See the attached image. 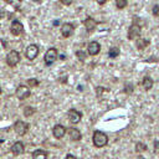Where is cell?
<instances>
[{
    "label": "cell",
    "instance_id": "cell-1",
    "mask_svg": "<svg viewBox=\"0 0 159 159\" xmlns=\"http://www.w3.org/2000/svg\"><path fill=\"white\" fill-rule=\"evenodd\" d=\"M93 144L97 148H102L108 143V135L101 130H94L93 132V137H92Z\"/></svg>",
    "mask_w": 159,
    "mask_h": 159
},
{
    "label": "cell",
    "instance_id": "cell-2",
    "mask_svg": "<svg viewBox=\"0 0 159 159\" xmlns=\"http://www.w3.org/2000/svg\"><path fill=\"white\" fill-rule=\"evenodd\" d=\"M140 31H142L140 25L137 24V22H133L128 29V35H127L128 40H137L139 37V35H140Z\"/></svg>",
    "mask_w": 159,
    "mask_h": 159
},
{
    "label": "cell",
    "instance_id": "cell-3",
    "mask_svg": "<svg viewBox=\"0 0 159 159\" xmlns=\"http://www.w3.org/2000/svg\"><path fill=\"white\" fill-rule=\"evenodd\" d=\"M43 60H45L46 66H51V65L57 60V48H55V47L48 48V50L46 51V53H45Z\"/></svg>",
    "mask_w": 159,
    "mask_h": 159
},
{
    "label": "cell",
    "instance_id": "cell-4",
    "mask_svg": "<svg viewBox=\"0 0 159 159\" xmlns=\"http://www.w3.org/2000/svg\"><path fill=\"white\" fill-rule=\"evenodd\" d=\"M20 62V53L15 50H11L6 56V63L10 67H15Z\"/></svg>",
    "mask_w": 159,
    "mask_h": 159
},
{
    "label": "cell",
    "instance_id": "cell-5",
    "mask_svg": "<svg viewBox=\"0 0 159 159\" xmlns=\"http://www.w3.org/2000/svg\"><path fill=\"white\" fill-rule=\"evenodd\" d=\"M10 32L12 36H20L24 34V25L19 21V20H12L11 25H10Z\"/></svg>",
    "mask_w": 159,
    "mask_h": 159
},
{
    "label": "cell",
    "instance_id": "cell-6",
    "mask_svg": "<svg viewBox=\"0 0 159 159\" xmlns=\"http://www.w3.org/2000/svg\"><path fill=\"white\" fill-rule=\"evenodd\" d=\"M15 94H16V97H17L19 99H21V101H22V99L29 98V97H30V94H31V92H30V88H29L27 86L20 84V86L16 88Z\"/></svg>",
    "mask_w": 159,
    "mask_h": 159
},
{
    "label": "cell",
    "instance_id": "cell-7",
    "mask_svg": "<svg viewBox=\"0 0 159 159\" xmlns=\"http://www.w3.org/2000/svg\"><path fill=\"white\" fill-rule=\"evenodd\" d=\"M39 55V46L35 45V43H31L26 47V51H25V56L29 58V60H35Z\"/></svg>",
    "mask_w": 159,
    "mask_h": 159
},
{
    "label": "cell",
    "instance_id": "cell-8",
    "mask_svg": "<svg viewBox=\"0 0 159 159\" xmlns=\"http://www.w3.org/2000/svg\"><path fill=\"white\" fill-rule=\"evenodd\" d=\"M29 129V124L22 122V120H17L15 124H14V130L17 135H25L26 132Z\"/></svg>",
    "mask_w": 159,
    "mask_h": 159
},
{
    "label": "cell",
    "instance_id": "cell-9",
    "mask_svg": "<svg viewBox=\"0 0 159 159\" xmlns=\"http://www.w3.org/2000/svg\"><path fill=\"white\" fill-rule=\"evenodd\" d=\"M67 118H68V120H70L72 124H77V123L81 120V118H82V113H81L80 111L72 108V109L68 111V113H67Z\"/></svg>",
    "mask_w": 159,
    "mask_h": 159
},
{
    "label": "cell",
    "instance_id": "cell-10",
    "mask_svg": "<svg viewBox=\"0 0 159 159\" xmlns=\"http://www.w3.org/2000/svg\"><path fill=\"white\" fill-rule=\"evenodd\" d=\"M66 130H67V128L63 127L62 124H56V125L52 128V134H53V137H55L56 139H61V138L65 137Z\"/></svg>",
    "mask_w": 159,
    "mask_h": 159
},
{
    "label": "cell",
    "instance_id": "cell-11",
    "mask_svg": "<svg viewBox=\"0 0 159 159\" xmlns=\"http://www.w3.org/2000/svg\"><path fill=\"white\" fill-rule=\"evenodd\" d=\"M99 51H101V45H99V42H97V41H92V42L88 43L87 52H88L89 56H96V55L99 53Z\"/></svg>",
    "mask_w": 159,
    "mask_h": 159
},
{
    "label": "cell",
    "instance_id": "cell-12",
    "mask_svg": "<svg viewBox=\"0 0 159 159\" xmlns=\"http://www.w3.org/2000/svg\"><path fill=\"white\" fill-rule=\"evenodd\" d=\"M83 25H84V27H86V30H87V32H92L96 27H97V25H98V22L94 20V19H92V17H86L84 20H83Z\"/></svg>",
    "mask_w": 159,
    "mask_h": 159
},
{
    "label": "cell",
    "instance_id": "cell-13",
    "mask_svg": "<svg viewBox=\"0 0 159 159\" xmlns=\"http://www.w3.org/2000/svg\"><path fill=\"white\" fill-rule=\"evenodd\" d=\"M73 30H75V26L70 22H65L61 26V34H62L63 37H70L73 34Z\"/></svg>",
    "mask_w": 159,
    "mask_h": 159
},
{
    "label": "cell",
    "instance_id": "cell-14",
    "mask_svg": "<svg viewBox=\"0 0 159 159\" xmlns=\"http://www.w3.org/2000/svg\"><path fill=\"white\" fill-rule=\"evenodd\" d=\"M24 149H25V147H24V143H22V142H15V143L11 145V153H12L14 155H20V154H22V153H24Z\"/></svg>",
    "mask_w": 159,
    "mask_h": 159
},
{
    "label": "cell",
    "instance_id": "cell-15",
    "mask_svg": "<svg viewBox=\"0 0 159 159\" xmlns=\"http://www.w3.org/2000/svg\"><path fill=\"white\" fill-rule=\"evenodd\" d=\"M68 129V135L72 140H80L81 139V132L77 128H67Z\"/></svg>",
    "mask_w": 159,
    "mask_h": 159
},
{
    "label": "cell",
    "instance_id": "cell-16",
    "mask_svg": "<svg viewBox=\"0 0 159 159\" xmlns=\"http://www.w3.org/2000/svg\"><path fill=\"white\" fill-rule=\"evenodd\" d=\"M149 43H150V41L148 39H140V37H138L135 40V46H137L138 50H144Z\"/></svg>",
    "mask_w": 159,
    "mask_h": 159
},
{
    "label": "cell",
    "instance_id": "cell-17",
    "mask_svg": "<svg viewBox=\"0 0 159 159\" xmlns=\"http://www.w3.org/2000/svg\"><path fill=\"white\" fill-rule=\"evenodd\" d=\"M142 84H143V87H144V89H145V91H149V89L153 87L154 82H153V80H152L149 76H145V77H143Z\"/></svg>",
    "mask_w": 159,
    "mask_h": 159
},
{
    "label": "cell",
    "instance_id": "cell-18",
    "mask_svg": "<svg viewBox=\"0 0 159 159\" xmlns=\"http://www.w3.org/2000/svg\"><path fill=\"white\" fill-rule=\"evenodd\" d=\"M47 158V153L42 149H37L32 153V159H46Z\"/></svg>",
    "mask_w": 159,
    "mask_h": 159
},
{
    "label": "cell",
    "instance_id": "cell-19",
    "mask_svg": "<svg viewBox=\"0 0 159 159\" xmlns=\"http://www.w3.org/2000/svg\"><path fill=\"white\" fill-rule=\"evenodd\" d=\"M4 1L7 2V4H10L15 10H19L20 6H21V2H22V0H4Z\"/></svg>",
    "mask_w": 159,
    "mask_h": 159
},
{
    "label": "cell",
    "instance_id": "cell-20",
    "mask_svg": "<svg viewBox=\"0 0 159 159\" xmlns=\"http://www.w3.org/2000/svg\"><path fill=\"white\" fill-rule=\"evenodd\" d=\"M118 55H119V48H118V47H111V48H109L108 56H109L111 58H116Z\"/></svg>",
    "mask_w": 159,
    "mask_h": 159
},
{
    "label": "cell",
    "instance_id": "cell-21",
    "mask_svg": "<svg viewBox=\"0 0 159 159\" xmlns=\"http://www.w3.org/2000/svg\"><path fill=\"white\" fill-rule=\"evenodd\" d=\"M145 150H147V145H145L144 143L138 142V143L135 144V152H137V153H142V152H145Z\"/></svg>",
    "mask_w": 159,
    "mask_h": 159
},
{
    "label": "cell",
    "instance_id": "cell-22",
    "mask_svg": "<svg viewBox=\"0 0 159 159\" xmlns=\"http://www.w3.org/2000/svg\"><path fill=\"white\" fill-rule=\"evenodd\" d=\"M127 5H128V0H116V6H117V9H119V10L124 9Z\"/></svg>",
    "mask_w": 159,
    "mask_h": 159
},
{
    "label": "cell",
    "instance_id": "cell-23",
    "mask_svg": "<svg viewBox=\"0 0 159 159\" xmlns=\"http://www.w3.org/2000/svg\"><path fill=\"white\" fill-rule=\"evenodd\" d=\"M34 113H35V108H32V107H30V106L24 108V116H25V117H31Z\"/></svg>",
    "mask_w": 159,
    "mask_h": 159
},
{
    "label": "cell",
    "instance_id": "cell-24",
    "mask_svg": "<svg viewBox=\"0 0 159 159\" xmlns=\"http://www.w3.org/2000/svg\"><path fill=\"white\" fill-rule=\"evenodd\" d=\"M76 56L78 57L80 61H84L86 57H87V53H86L83 50H78V51H76Z\"/></svg>",
    "mask_w": 159,
    "mask_h": 159
},
{
    "label": "cell",
    "instance_id": "cell-25",
    "mask_svg": "<svg viewBox=\"0 0 159 159\" xmlns=\"http://www.w3.org/2000/svg\"><path fill=\"white\" fill-rule=\"evenodd\" d=\"M27 84L30 87H36V86H39V81L36 78H30V80H27Z\"/></svg>",
    "mask_w": 159,
    "mask_h": 159
},
{
    "label": "cell",
    "instance_id": "cell-26",
    "mask_svg": "<svg viewBox=\"0 0 159 159\" xmlns=\"http://www.w3.org/2000/svg\"><path fill=\"white\" fill-rule=\"evenodd\" d=\"M106 91H107V88H104V87H101V86L97 87V88H96V94H97V97H101L102 93H104Z\"/></svg>",
    "mask_w": 159,
    "mask_h": 159
},
{
    "label": "cell",
    "instance_id": "cell-27",
    "mask_svg": "<svg viewBox=\"0 0 159 159\" xmlns=\"http://www.w3.org/2000/svg\"><path fill=\"white\" fill-rule=\"evenodd\" d=\"M153 14H154V16H159V5L153 6Z\"/></svg>",
    "mask_w": 159,
    "mask_h": 159
},
{
    "label": "cell",
    "instance_id": "cell-28",
    "mask_svg": "<svg viewBox=\"0 0 159 159\" xmlns=\"http://www.w3.org/2000/svg\"><path fill=\"white\" fill-rule=\"evenodd\" d=\"M60 1H61V4H63V5H66V6H68V5L72 4V0H60Z\"/></svg>",
    "mask_w": 159,
    "mask_h": 159
},
{
    "label": "cell",
    "instance_id": "cell-29",
    "mask_svg": "<svg viewBox=\"0 0 159 159\" xmlns=\"http://www.w3.org/2000/svg\"><path fill=\"white\" fill-rule=\"evenodd\" d=\"M5 15H6V11H5L4 9H0V20H1V19H2Z\"/></svg>",
    "mask_w": 159,
    "mask_h": 159
},
{
    "label": "cell",
    "instance_id": "cell-30",
    "mask_svg": "<svg viewBox=\"0 0 159 159\" xmlns=\"http://www.w3.org/2000/svg\"><path fill=\"white\" fill-rule=\"evenodd\" d=\"M65 159H77V158H76V157H75V155H72V154H67V155H66V158H65Z\"/></svg>",
    "mask_w": 159,
    "mask_h": 159
},
{
    "label": "cell",
    "instance_id": "cell-31",
    "mask_svg": "<svg viewBox=\"0 0 159 159\" xmlns=\"http://www.w3.org/2000/svg\"><path fill=\"white\" fill-rule=\"evenodd\" d=\"M106 1H107V0H96V2H97V4H99V5H103Z\"/></svg>",
    "mask_w": 159,
    "mask_h": 159
},
{
    "label": "cell",
    "instance_id": "cell-32",
    "mask_svg": "<svg viewBox=\"0 0 159 159\" xmlns=\"http://www.w3.org/2000/svg\"><path fill=\"white\" fill-rule=\"evenodd\" d=\"M34 1H36V2H41V0H34Z\"/></svg>",
    "mask_w": 159,
    "mask_h": 159
},
{
    "label": "cell",
    "instance_id": "cell-33",
    "mask_svg": "<svg viewBox=\"0 0 159 159\" xmlns=\"http://www.w3.org/2000/svg\"><path fill=\"white\" fill-rule=\"evenodd\" d=\"M0 94H1V88H0Z\"/></svg>",
    "mask_w": 159,
    "mask_h": 159
}]
</instances>
